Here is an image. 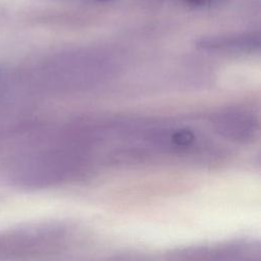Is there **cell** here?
<instances>
[{"label":"cell","instance_id":"cell-1","mask_svg":"<svg viewBox=\"0 0 261 261\" xmlns=\"http://www.w3.org/2000/svg\"><path fill=\"white\" fill-rule=\"evenodd\" d=\"M116 62L106 52L94 49L71 50L48 60L42 68L43 80L61 91L92 89L115 74Z\"/></svg>","mask_w":261,"mask_h":261},{"label":"cell","instance_id":"cell-2","mask_svg":"<svg viewBox=\"0 0 261 261\" xmlns=\"http://www.w3.org/2000/svg\"><path fill=\"white\" fill-rule=\"evenodd\" d=\"M212 127L227 140L248 143L258 134V118L248 110L226 108L219 110L211 117Z\"/></svg>","mask_w":261,"mask_h":261},{"label":"cell","instance_id":"cell-3","mask_svg":"<svg viewBox=\"0 0 261 261\" xmlns=\"http://www.w3.org/2000/svg\"><path fill=\"white\" fill-rule=\"evenodd\" d=\"M198 46L208 51H220L230 53H252L260 47V38L257 33H243L225 36H211L203 38Z\"/></svg>","mask_w":261,"mask_h":261},{"label":"cell","instance_id":"cell-4","mask_svg":"<svg viewBox=\"0 0 261 261\" xmlns=\"http://www.w3.org/2000/svg\"><path fill=\"white\" fill-rule=\"evenodd\" d=\"M187 3L191 4V5H195V6H204V5H209L212 4L214 2H216L217 0H185Z\"/></svg>","mask_w":261,"mask_h":261},{"label":"cell","instance_id":"cell-5","mask_svg":"<svg viewBox=\"0 0 261 261\" xmlns=\"http://www.w3.org/2000/svg\"><path fill=\"white\" fill-rule=\"evenodd\" d=\"M95 1H99V2H103V1H109V0H95Z\"/></svg>","mask_w":261,"mask_h":261}]
</instances>
